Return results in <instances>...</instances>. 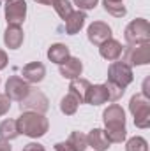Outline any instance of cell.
<instances>
[{
    "mask_svg": "<svg viewBox=\"0 0 150 151\" xmlns=\"http://www.w3.org/2000/svg\"><path fill=\"white\" fill-rule=\"evenodd\" d=\"M104 125H106V135L110 139V142H122L127 135L125 130V113L118 104L110 106L104 114H103Z\"/></svg>",
    "mask_w": 150,
    "mask_h": 151,
    "instance_id": "cell-1",
    "label": "cell"
},
{
    "mask_svg": "<svg viewBox=\"0 0 150 151\" xmlns=\"http://www.w3.org/2000/svg\"><path fill=\"white\" fill-rule=\"evenodd\" d=\"M16 123H18L20 134H23L27 137H32V139L42 137L50 128L48 119L42 114L32 113V111H23V114L16 119Z\"/></svg>",
    "mask_w": 150,
    "mask_h": 151,
    "instance_id": "cell-2",
    "label": "cell"
},
{
    "mask_svg": "<svg viewBox=\"0 0 150 151\" xmlns=\"http://www.w3.org/2000/svg\"><path fill=\"white\" fill-rule=\"evenodd\" d=\"M129 111L134 116V125L138 128L150 127V99L143 93H138L129 102Z\"/></svg>",
    "mask_w": 150,
    "mask_h": 151,
    "instance_id": "cell-3",
    "label": "cell"
},
{
    "mask_svg": "<svg viewBox=\"0 0 150 151\" xmlns=\"http://www.w3.org/2000/svg\"><path fill=\"white\" fill-rule=\"evenodd\" d=\"M124 39L129 46H136V44H145L150 42V25L147 19L138 18L134 21H131L124 32Z\"/></svg>",
    "mask_w": 150,
    "mask_h": 151,
    "instance_id": "cell-4",
    "label": "cell"
},
{
    "mask_svg": "<svg viewBox=\"0 0 150 151\" xmlns=\"http://www.w3.org/2000/svg\"><path fill=\"white\" fill-rule=\"evenodd\" d=\"M122 62L129 67L134 65H147L150 62V42L129 46L125 51H122Z\"/></svg>",
    "mask_w": 150,
    "mask_h": 151,
    "instance_id": "cell-5",
    "label": "cell"
},
{
    "mask_svg": "<svg viewBox=\"0 0 150 151\" xmlns=\"http://www.w3.org/2000/svg\"><path fill=\"white\" fill-rule=\"evenodd\" d=\"M20 109L21 111H32V113L44 114L50 109V100H48V97L42 91L30 88L28 95L20 102Z\"/></svg>",
    "mask_w": 150,
    "mask_h": 151,
    "instance_id": "cell-6",
    "label": "cell"
},
{
    "mask_svg": "<svg viewBox=\"0 0 150 151\" xmlns=\"http://www.w3.org/2000/svg\"><path fill=\"white\" fill-rule=\"evenodd\" d=\"M134 76H133V67L125 65L124 62H113L108 69V81L120 86V88H127L133 83Z\"/></svg>",
    "mask_w": 150,
    "mask_h": 151,
    "instance_id": "cell-7",
    "label": "cell"
},
{
    "mask_svg": "<svg viewBox=\"0 0 150 151\" xmlns=\"http://www.w3.org/2000/svg\"><path fill=\"white\" fill-rule=\"evenodd\" d=\"M30 91V84L20 77V76H12L7 79L5 83V95L11 99V100H16V102H21Z\"/></svg>",
    "mask_w": 150,
    "mask_h": 151,
    "instance_id": "cell-8",
    "label": "cell"
},
{
    "mask_svg": "<svg viewBox=\"0 0 150 151\" xmlns=\"http://www.w3.org/2000/svg\"><path fill=\"white\" fill-rule=\"evenodd\" d=\"M27 18L25 0H11L5 4V19L7 25H21Z\"/></svg>",
    "mask_w": 150,
    "mask_h": 151,
    "instance_id": "cell-9",
    "label": "cell"
},
{
    "mask_svg": "<svg viewBox=\"0 0 150 151\" xmlns=\"http://www.w3.org/2000/svg\"><path fill=\"white\" fill-rule=\"evenodd\" d=\"M87 37L94 46H101L104 44L108 39H111V28L108 23L104 21H94L88 28H87Z\"/></svg>",
    "mask_w": 150,
    "mask_h": 151,
    "instance_id": "cell-10",
    "label": "cell"
},
{
    "mask_svg": "<svg viewBox=\"0 0 150 151\" xmlns=\"http://www.w3.org/2000/svg\"><path fill=\"white\" fill-rule=\"evenodd\" d=\"M21 76H23V79L28 84H37V83H41L44 79V76H46V67L41 62H30L28 65L23 67Z\"/></svg>",
    "mask_w": 150,
    "mask_h": 151,
    "instance_id": "cell-11",
    "label": "cell"
},
{
    "mask_svg": "<svg viewBox=\"0 0 150 151\" xmlns=\"http://www.w3.org/2000/svg\"><path fill=\"white\" fill-rule=\"evenodd\" d=\"M108 100H110V97H108L106 84H94L88 88V91L85 95V102L92 104V106H101V104H106Z\"/></svg>",
    "mask_w": 150,
    "mask_h": 151,
    "instance_id": "cell-12",
    "label": "cell"
},
{
    "mask_svg": "<svg viewBox=\"0 0 150 151\" xmlns=\"http://www.w3.org/2000/svg\"><path fill=\"white\" fill-rule=\"evenodd\" d=\"M87 144L90 146V148H94L95 151H106L110 148V139H108V135H106V132L104 130H101V128H94L88 135H87Z\"/></svg>",
    "mask_w": 150,
    "mask_h": 151,
    "instance_id": "cell-13",
    "label": "cell"
},
{
    "mask_svg": "<svg viewBox=\"0 0 150 151\" xmlns=\"http://www.w3.org/2000/svg\"><path fill=\"white\" fill-rule=\"evenodd\" d=\"M122 51H124L122 44H120L118 40H115V39H108L104 44L99 46L101 56H103L104 60H110V62H117V60L122 56Z\"/></svg>",
    "mask_w": 150,
    "mask_h": 151,
    "instance_id": "cell-14",
    "label": "cell"
},
{
    "mask_svg": "<svg viewBox=\"0 0 150 151\" xmlns=\"http://www.w3.org/2000/svg\"><path fill=\"white\" fill-rule=\"evenodd\" d=\"M83 72V63H81V60L79 58H74V56H69L62 65H60V74L62 77H66V79H76V77H79Z\"/></svg>",
    "mask_w": 150,
    "mask_h": 151,
    "instance_id": "cell-15",
    "label": "cell"
},
{
    "mask_svg": "<svg viewBox=\"0 0 150 151\" xmlns=\"http://www.w3.org/2000/svg\"><path fill=\"white\" fill-rule=\"evenodd\" d=\"M23 30L20 25H7V30L4 34V42L9 49H18L23 44Z\"/></svg>",
    "mask_w": 150,
    "mask_h": 151,
    "instance_id": "cell-16",
    "label": "cell"
},
{
    "mask_svg": "<svg viewBox=\"0 0 150 151\" xmlns=\"http://www.w3.org/2000/svg\"><path fill=\"white\" fill-rule=\"evenodd\" d=\"M85 19H87V14L81 12V11H73V14L66 19V32L69 35H74L81 30V27L85 25Z\"/></svg>",
    "mask_w": 150,
    "mask_h": 151,
    "instance_id": "cell-17",
    "label": "cell"
},
{
    "mask_svg": "<svg viewBox=\"0 0 150 151\" xmlns=\"http://www.w3.org/2000/svg\"><path fill=\"white\" fill-rule=\"evenodd\" d=\"M90 86H92V84H90L87 79L76 77V79L71 81V84H69V93H73L76 99L79 100V104H83V102H85V95H87V91H88Z\"/></svg>",
    "mask_w": 150,
    "mask_h": 151,
    "instance_id": "cell-18",
    "label": "cell"
},
{
    "mask_svg": "<svg viewBox=\"0 0 150 151\" xmlns=\"http://www.w3.org/2000/svg\"><path fill=\"white\" fill-rule=\"evenodd\" d=\"M69 56H71V53H69V47H67L66 44H53V46L48 49V58H50L51 62L58 63V65H62Z\"/></svg>",
    "mask_w": 150,
    "mask_h": 151,
    "instance_id": "cell-19",
    "label": "cell"
},
{
    "mask_svg": "<svg viewBox=\"0 0 150 151\" xmlns=\"http://www.w3.org/2000/svg\"><path fill=\"white\" fill-rule=\"evenodd\" d=\"M20 135V130H18V123L16 119H4L0 123V139L4 141H12Z\"/></svg>",
    "mask_w": 150,
    "mask_h": 151,
    "instance_id": "cell-20",
    "label": "cell"
},
{
    "mask_svg": "<svg viewBox=\"0 0 150 151\" xmlns=\"http://www.w3.org/2000/svg\"><path fill=\"white\" fill-rule=\"evenodd\" d=\"M78 106H79V100L76 99L73 93H67L62 100H60V111L66 114V116H73L78 111Z\"/></svg>",
    "mask_w": 150,
    "mask_h": 151,
    "instance_id": "cell-21",
    "label": "cell"
},
{
    "mask_svg": "<svg viewBox=\"0 0 150 151\" xmlns=\"http://www.w3.org/2000/svg\"><path fill=\"white\" fill-rule=\"evenodd\" d=\"M103 5H104V11H106L108 14L115 16V18H124V16L127 14V9H125V5H124L122 2L104 0V2H103Z\"/></svg>",
    "mask_w": 150,
    "mask_h": 151,
    "instance_id": "cell-22",
    "label": "cell"
},
{
    "mask_svg": "<svg viewBox=\"0 0 150 151\" xmlns=\"http://www.w3.org/2000/svg\"><path fill=\"white\" fill-rule=\"evenodd\" d=\"M67 142L73 146L74 151H85L87 148H88V144H87V135L81 134V132H73V134L69 135Z\"/></svg>",
    "mask_w": 150,
    "mask_h": 151,
    "instance_id": "cell-23",
    "label": "cell"
},
{
    "mask_svg": "<svg viewBox=\"0 0 150 151\" xmlns=\"http://www.w3.org/2000/svg\"><path fill=\"white\" fill-rule=\"evenodd\" d=\"M53 7H55L57 14H58L64 21L73 14V4H71L69 0H57V2L53 4Z\"/></svg>",
    "mask_w": 150,
    "mask_h": 151,
    "instance_id": "cell-24",
    "label": "cell"
},
{
    "mask_svg": "<svg viewBox=\"0 0 150 151\" xmlns=\"http://www.w3.org/2000/svg\"><path fill=\"white\" fill-rule=\"evenodd\" d=\"M125 151H149V144L143 137H131L125 144Z\"/></svg>",
    "mask_w": 150,
    "mask_h": 151,
    "instance_id": "cell-25",
    "label": "cell"
},
{
    "mask_svg": "<svg viewBox=\"0 0 150 151\" xmlns=\"http://www.w3.org/2000/svg\"><path fill=\"white\" fill-rule=\"evenodd\" d=\"M106 90H108V97H110V102H117L118 99H122V95H124V91H125V88H120V86H117V84H113V83H106Z\"/></svg>",
    "mask_w": 150,
    "mask_h": 151,
    "instance_id": "cell-26",
    "label": "cell"
},
{
    "mask_svg": "<svg viewBox=\"0 0 150 151\" xmlns=\"http://www.w3.org/2000/svg\"><path fill=\"white\" fill-rule=\"evenodd\" d=\"M99 0H74V5H78V9H83V11H88V9H94L97 5Z\"/></svg>",
    "mask_w": 150,
    "mask_h": 151,
    "instance_id": "cell-27",
    "label": "cell"
},
{
    "mask_svg": "<svg viewBox=\"0 0 150 151\" xmlns=\"http://www.w3.org/2000/svg\"><path fill=\"white\" fill-rule=\"evenodd\" d=\"M9 109H11V99H9L7 95H2V93H0V116L7 114Z\"/></svg>",
    "mask_w": 150,
    "mask_h": 151,
    "instance_id": "cell-28",
    "label": "cell"
},
{
    "mask_svg": "<svg viewBox=\"0 0 150 151\" xmlns=\"http://www.w3.org/2000/svg\"><path fill=\"white\" fill-rule=\"evenodd\" d=\"M23 151H46V150H44V146L39 144V142H28V144L23 148Z\"/></svg>",
    "mask_w": 150,
    "mask_h": 151,
    "instance_id": "cell-29",
    "label": "cell"
},
{
    "mask_svg": "<svg viewBox=\"0 0 150 151\" xmlns=\"http://www.w3.org/2000/svg\"><path fill=\"white\" fill-rule=\"evenodd\" d=\"M55 151H74V150H73V146L66 141V142H57V144H55Z\"/></svg>",
    "mask_w": 150,
    "mask_h": 151,
    "instance_id": "cell-30",
    "label": "cell"
},
{
    "mask_svg": "<svg viewBox=\"0 0 150 151\" xmlns=\"http://www.w3.org/2000/svg\"><path fill=\"white\" fill-rule=\"evenodd\" d=\"M7 62H9V60H7V55H5V51H2V49H0V70L7 67Z\"/></svg>",
    "mask_w": 150,
    "mask_h": 151,
    "instance_id": "cell-31",
    "label": "cell"
},
{
    "mask_svg": "<svg viewBox=\"0 0 150 151\" xmlns=\"http://www.w3.org/2000/svg\"><path fill=\"white\" fill-rule=\"evenodd\" d=\"M0 151H11V144H9V141L0 139Z\"/></svg>",
    "mask_w": 150,
    "mask_h": 151,
    "instance_id": "cell-32",
    "label": "cell"
},
{
    "mask_svg": "<svg viewBox=\"0 0 150 151\" xmlns=\"http://www.w3.org/2000/svg\"><path fill=\"white\" fill-rule=\"evenodd\" d=\"M34 2H37V4H42V5H53L57 0H34Z\"/></svg>",
    "mask_w": 150,
    "mask_h": 151,
    "instance_id": "cell-33",
    "label": "cell"
},
{
    "mask_svg": "<svg viewBox=\"0 0 150 151\" xmlns=\"http://www.w3.org/2000/svg\"><path fill=\"white\" fill-rule=\"evenodd\" d=\"M0 2H11V0H0Z\"/></svg>",
    "mask_w": 150,
    "mask_h": 151,
    "instance_id": "cell-34",
    "label": "cell"
},
{
    "mask_svg": "<svg viewBox=\"0 0 150 151\" xmlns=\"http://www.w3.org/2000/svg\"><path fill=\"white\" fill-rule=\"evenodd\" d=\"M115 2H122V0H115Z\"/></svg>",
    "mask_w": 150,
    "mask_h": 151,
    "instance_id": "cell-35",
    "label": "cell"
}]
</instances>
